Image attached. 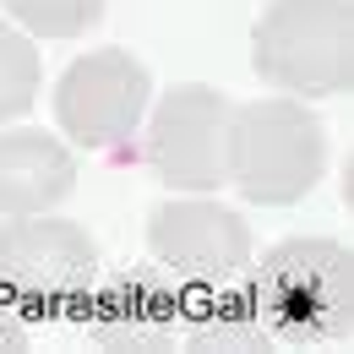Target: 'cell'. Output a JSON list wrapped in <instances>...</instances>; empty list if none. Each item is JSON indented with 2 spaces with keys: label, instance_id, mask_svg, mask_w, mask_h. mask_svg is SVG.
Listing matches in <instances>:
<instances>
[{
  "label": "cell",
  "instance_id": "obj_10",
  "mask_svg": "<svg viewBox=\"0 0 354 354\" xmlns=\"http://www.w3.org/2000/svg\"><path fill=\"white\" fill-rule=\"evenodd\" d=\"M191 344L196 349H267L272 327L262 322L251 295H223L191 310Z\"/></svg>",
  "mask_w": 354,
  "mask_h": 354
},
{
  "label": "cell",
  "instance_id": "obj_7",
  "mask_svg": "<svg viewBox=\"0 0 354 354\" xmlns=\"http://www.w3.org/2000/svg\"><path fill=\"white\" fill-rule=\"evenodd\" d=\"M153 262L191 289L229 283L251 262V229L218 202H164L147 218Z\"/></svg>",
  "mask_w": 354,
  "mask_h": 354
},
{
  "label": "cell",
  "instance_id": "obj_9",
  "mask_svg": "<svg viewBox=\"0 0 354 354\" xmlns=\"http://www.w3.org/2000/svg\"><path fill=\"white\" fill-rule=\"evenodd\" d=\"M180 322V295L158 278H115L93 300V333L115 349H158Z\"/></svg>",
  "mask_w": 354,
  "mask_h": 354
},
{
  "label": "cell",
  "instance_id": "obj_1",
  "mask_svg": "<svg viewBox=\"0 0 354 354\" xmlns=\"http://www.w3.org/2000/svg\"><path fill=\"white\" fill-rule=\"evenodd\" d=\"M322 169L327 136L300 98H257L245 109H229V180L245 202L289 207L316 191Z\"/></svg>",
  "mask_w": 354,
  "mask_h": 354
},
{
  "label": "cell",
  "instance_id": "obj_3",
  "mask_svg": "<svg viewBox=\"0 0 354 354\" xmlns=\"http://www.w3.org/2000/svg\"><path fill=\"white\" fill-rule=\"evenodd\" d=\"M251 300L278 338H344L354 327V257L338 240H283L257 267Z\"/></svg>",
  "mask_w": 354,
  "mask_h": 354
},
{
  "label": "cell",
  "instance_id": "obj_11",
  "mask_svg": "<svg viewBox=\"0 0 354 354\" xmlns=\"http://www.w3.org/2000/svg\"><path fill=\"white\" fill-rule=\"evenodd\" d=\"M39 44L28 33H17L11 22H0V120H17L33 98H39Z\"/></svg>",
  "mask_w": 354,
  "mask_h": 354
},
{
  "label": "cell",
  "instance_id": "obj_6",
  "mask_svg": "<svg viewBox=\"0 0 354 354\" xmlns=\"http://www.w3.org/2000/svg\"><path fill=\"white\" fill-rule=\"evenodd\" d=\"M147 164L175 191H213L229 180V104L218 88L185 82L164 93L147 126Z\"/></svg>",
  "mask_w": 354,
  "mask_h": 354
},
{
  "label": "cell",
  "instance_id": "obj_2",
  "mask_svg": "<svg viewBox=\"0 0 354 354\" xmlns=\"http://www.w3.org/2000/svg\"><path fill=\"white\" fill-rule=\"evenodd\" d=\"M251 66L295 98H333L354 88L349 0H272L251 33Z\"/></svg>",
  "mask_w": 354,
  "mask_h": 354
},
{
  "label": "cell",
  "instance_id": "obj_4",
  "mask_svg": "<svg viewBox=\"0 0 354 354\" xmlns=\"http://www.w3.org/2000/svg\"><path fill=\"white\" fill-rule=\"evenodd\" d=\"M98 278V245L66 218L22 213L0 229V289L28 306H60L88 295Z\"/></svg>",
  "mask_w": 354,
  "mask_h": 354
},
{
  "label": "cell",
  "instance_id": "obj_12",
  "mask_svg": "<svg viewBox=\"0 0 354 354\" xmlns=\"http://www.w3.org/2000/svg\"><path fill=\"white\" fill-rule=\"evenodd\" d=\"M0 6L39 39H82L104 17V0H0Z\"/></svg>",
  "mask_w": 354,
  "mask_h": 354
},
{
  "label": "cell",
  "instance_id": "obj_5",
  "mask_svg": "<svg viewBox=\"0 0 354 354\" xmlns=\"http://www.w3.org/2000/svg\"><path fill=\"white\" fill-rule=\"evenodd\" d=\"M147 66L126 49H93L66 66L55 88V120L77 147H115L142 126L147 109Z\"/></svg>",
  "mask_w": 354,
  "mask_h": 354
},
{
  "label": "cell",
  "instance_id": "obj_8",
  "mask_svg": "<svg viewBox=\"0 0 354 354\" xmlns=\"http://www.w3.org/2000/svg\"><path fill=\"white\" fill-rule=\"evenodd\" d=\"M77 185V158L44 131H0V218L49 213Z\"/></svg>",
  "mask_w": 354,
  "mask_h": 354
},
{
  "label": "cell",
  "instance_id": "obj_13",
  "mask_svg": "<svg viewBox=\"0 0 354 354\" xmlns=\"http://www.w3.org/2000/svg\"><path fill=\"white\" fill-rule=\"evenodd\" d=\"M0 349H22V316L11 306H0Z\"/></svg>",
  "mask_w": 354,
  "mask_h": 354
}]
</instances>
